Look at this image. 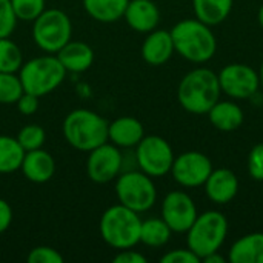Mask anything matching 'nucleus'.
I'll use <instances>...</instances> for the list:
<instances>
[{
    "label": "nucleus",
    "mask_w": 263,
    "mask_h": 263,
    "mask_svg": "<svg viewBox=\"0 0 263 263\" xmlns=\"http://www.w3.org/2000/svg\"><path fill=\"white\" fill-rule=\"evenodd\" d=\"M222 94L219 77L208 68H196L190 71L179 83L177 99L182 108L191 114H208L219 102Z\"/></svg>",
    "instance_id": "f257e3e1"
},
{
    "label": "nucleus",
    "mask_w": 263,
    "mask_h": 263,
    "mask_svg": "<svg viewBox=\"0 0 263 263\" xmlns=\"http://www.w3.org/2000/svg\"><path fill=\"white\" fill-rule=\"evenodd\" d=\"M176 52L193 63L211 60L217 51L216 35L206 23L199 18H185L170 31Z\"/></svg>",
    "instance_id": "f03ea898"
},
{
    "label": "nucleus",
    "mask_w": 263,
    "mask_h": 263,
    "mask_svg": "<svg viewBox=\"0 0 263 263\" xmlns=\"http://www.w3.org/2000/svg\"><path fill=\"white\" fill-rule=\"evenodd\" d=\"M108 126L109 122L97 112L79 108L65 117L62 131L66 142L72 148L89 153L108 142Z\"/></svg>",
    "instance_id": "7ed1b4c3"
},
{
    "label": "nucleus",
    "mask_w": 263,
    "mask_h": 263,
    "mask_svg": "<svg viewBox=\"0 0 263 263\" xmlns=\"http://www.w3.org/2000/svg\"><path fill=\"white\" fill-rule=\"evenodd\" d=\"M142 219L139 213L122 203L109 206L100 217L99 231L106 245L114 250H128L140 243Z\"/></svg>",
    "instance_id": "20e7f679"
},
{
    "label": "nucleus",
    "mask_w": 263,
    "mask_h": 263,
    "mask_svg": "<svg viewBox=\"0 0 263 263\" xmlns=\"http://www.w3.org/2000/svg\"><path fill=\"white\" fill-rule=\"evenodd\" d=\"M66 69L57 59V55L34 57L22 65L18 77L26 92L37 97H43L57 89L65 80Z\"/></svg>",
    "instance_id": "39448f33"
},
{
    "label": "nucleus",
    "mask_w": 263,
    "mask_h": 263,
    "mask_svg": "<svg viewBox=\"0 0 263 263\" xmlns=\"http://www.w3.org/2000/svg\"><path fill=\"white\" fill-rule=\"evenodd\" d=\"M228 236V220L219 211H206L199 214L191 228L186 231L188 248L196 253L200 260L211 253L220 250Z\"/></svg>",
    "instance_id": "423d86ee"
},
{
    "label": "nucleus",
    "mask_w": 263,
    "mask_h": 263,
    "mask_svg": "<svg viewBox=\"0 0 263 263\" xmlns=\"http://www.w3.org/2000/svg\"><path fill=\"white\" fill-rule=\"evenodd\" d=\"M32 23V40L48 54H57L71 40L72 25L62 9H45Z\"/></svg>",
    "instance_id": "0eeeda50"
},
{
    "label": "nucleus",
    "mask_w": 263,
    "mask_h": 263,
    "mask_svg": "<svg viewBox=\"0 0 263 263\" xmlns=\"http://www.w3.org/2000/svg\"><path fill=\"white\" fill-rule=\"evenodd\" d=\"M116 196L119 203L140 214L154 206L157 200V190L153 177L143 171H126L117 177Z\"/></svg>",
    "instance_id": "6e6552de"
},
{
    "label": "nucleus",
    "mask_w": 263,
    "mask_h": 263,
    "mask_svg": "<svg viewBox=\"0 0 263 263\" xmlns=\"http://www.w3.org/2000/svg\"><path fill=\"white\" fill-rule=\"evenodd\" d=\"M136 162L149 177H163L171 171L174 153L160 136H145L136 146Z\"/></svg>",
    "instance_id": "1a4fd4ad"
},
{
    "label": "nucleus",
    "mask_w": 263,
    "mask_h": 263,
    "mask_svg": "<svg viewBox=\"0 0 263 263\" xmlns=\"http://www.w3.org/2000/svg\"><path fill=\"white\" fill-rule=\"evenodd\" d=\"M222 92L231 99H251L260 88L259 72L245 63H230L217 74Z\"/></svg>",
    "instance_id": "9d476101"
},
{
    "label": "nucleus",
    "mask_w": 263,
    "mask_h": 263,
    "mask_svg": "<svg viewBox=\"0 0 263 263\" xmlns=\"http://www.w3.org/2000/svg\"><path fill=\"white\" fill-rule=\"evenodd\" d=\"M213 171V163L208 156L200 151H186L174 157L171 174L173 179L185 188L203 186Z\"/></svg>",
    "instance_id": "9b49d317"
},
{
    "label": "nucleus",
    "mask_w": 263,
    "mask_h": 263,
    "mask_svg": "<svg viewBox=\"0 0 263 263\" xmlns=\"http://www.w3.org/2000/svg\"><path fill=\"white\" fill-rule=\"evenodd\" d=\"M123 166V156L114 143H103L89 151L86 160L88 177L96 183H108L119 177Z\"/></svg>",
    "instance_id": "f8f14e48"
},
{
    "label": "nucleus",
    "mask_w": 263,
    "mask_h": 263,
    "mask_svg": "<svg viewBox=\"0 0 263 263\" xmlns=\"http://www.w3.org/2000/svg\"><path fill=\"white\" fill-rule=\"evenodd\" d=\"M197 216L194 200L183 191H171L162 202V219L173 233H186Z\"/></svg>",
    "instance_id": "ddd939ff"
},
{
    "label": "nucleus",
    "mask_w": 263,
    "mask_h": 263,
    "mask_svg": "<svg viewBox=\"0 0 263 263\" xmlns=\"http://www.w3.org/2000/svg\"><path fill=\"white\" fill-rule=\"evenodd\" d=\"M205 193L213 203L227 205L239 193V179L228 168L213 170L206 182L203 183Z\"/></svg>",
    "instance_id": "4468645a"
},
{
    "label": "nucleus",
    "mask_w": 263,
    "mask_h": 263,
    "mask_svg": "<svg viewBox=\"0 0 263 263\" xmlns=\"http://www.w3.org/2000/svg\"><path fill=\"white\" fill-rule=\"evenodd\" d=\"M123 18L131 29L148 34L157 28L160 11L153 0H129Z\"/></svg>",
    "instance_id": "2eb2a0df"
},
{
    "label": "nucleus",
    "mask_w": 263,
    "mask_h": 263,
    "mask_svg": "<svg viewBox=\"0 0 263 263\" xmlns=\"http://www.w3.org/2000/svg\"><path fill=\"white\" fill-rule=\"evenodd\" d=\"M174 43L170 31L154 29L148 32L146 39L142 43V57L146 63L153 66H160L166 63L174 54Z\"/></svg>",
    "instance_id": "dca6fc26"
},
{
    "label": "nucleus",
    "mask_w": 263,
    "mask_h": 263,
    "mask_svg": "<svg viewBox=\"0 0 263 263\" xmlns=\"http://www.w3.org/2000/svg\"><path fill=\"white\" fill-rule=\"evenodd\" d=\"M145 137V128L140 120L123 116L112 120L108 126V142L119 148H133Z\"/></svg>",
    "instance_id": "f3484780"
},
{
    "label": "nucleus",
    "mask_w": 263,
    "mask_h": 263,
    "mask_svg": "<svg viewBox=\"0 0 263 263\" xmlns=\"http://www.w3.org/2000/svg\"><path fill=\"white\" fill-rule=\"evenodd\" d=\"M20 170L29 182L45 183L52 179L55 173V162L48 151L39 148L25 153Z\"/></svg>",
    "instance_id": "a211bd4d"
},
{
    "label": "nucleus",
    "mask_w": 263,
    "mask_h": 263,
    "mask_svg": "<svg viewBox=\"0 0 263 263\" xmlns=\"http://www.w3.org/2000/svg\"><path fill=\"white\" fill-rule=\"evenodd\" d=\"M55 55L66 72H83L89 69L94 62L92 48L80 40H69Z\"/></svg>",
    "instance_id": "6ab92c4d"
},
{
    "label": "nucleus",
    "mask_w": 263,
    "mask_h": 263,
    "mask_svg": "<svg viewBox=\"0 0 263 263\" xmlns=\"http://www.w3.org/2000/svg\"><path fill=\"white\" fill-rule=\"evenodd\" d=\"M208 119L216 129L223 133H233L239 129L243 123V109L234 102L219 100L208 111Z\"/></svg>",
    "instance_id": "aec40b11"
},
{
    "label": "nucleus",
    "mask_w": 263,
    "mask_h": 263,
    "mask_svg": "<svg viewBox=\"0 0 263 263\" xmlns=\"http://www.w3.org/2000/svg\"><path fill=\"white\" fill-rule=\"evenodd\" d=\"M231 263H263V233H251L230 248Z\"/></svg>",
    "instance_id": "412c9836"
},
{
    "label": "nucleus",
    "mask_w": 263,
    "mask_h": 263,
    "mask_svg": "<svg viewBox=\"0 0 263 263\" xmlns=\"http://www.w3.org/2000/svg\"><path fill=\"white\" fill-rule=\"evenodd\" d=\"M233 5L234 0H193L196 18L208 26H216L225 22L231 14Z\"/></svg>",
    "instance_id": "4be33fe9"
},
{
    "label": "nucleus",
    "mask_w": 263,
    "mask_h": 263,
    "mask_svg": "<svg viewBox=\"0 0 263 263\" xmlns=\"http://www.w3.org/2000/svg\"><path fill=\"white\" fill-rule=\"evenodd\" d=\"M129 0H83V8L97 22L114 23L125 14Z\"/></svg>",
    "instance_id": "5701e85b"
},
{
    "label": "nucleus",
    "mask_w": 263,
    "mask_h": 263,
    "mask_svg": "<svg viewBox=\"0 0 263 263\" xmlns=\"http://www.w3.org/2000/svg\"><path fill=\"white\" fill-rule=\"evenodd\" d=\"M25 149L15 137L0 136V174H9L20 170Z\"/></svg>",
    "instance_id": "b1692460"
},
{
    "label": "nucleus",
    "mask_w": 263,
    "mask_h": 263,
    "mask_svg": "<svg viewBox=\"0 0 263 263\" xmlns=\"http://www.w3.org/2000/svg\"><path fill=\"white\" fill-rule=\"evenodd\" d=\"M171 228L166 225L163 219H148L142 220L140 227V243L151 247V248H160L166 245L171 239Z\"/></svg>",
    "instance_id": "393cba45"
},
{
    "label": "nucleus",
    "mask_w": 263,
    "mask_h": 263,
    "mask_svg": "<svg viewBox=\"0 0 263 263\" xmlns=\"http://www.w3.org/2000/svg\"><path fill=\"white\" fill-rule=\"evenodd\" d=\"M22 65L23 55L20 48L9 37L0 39V72H17Z\"/></svg>",
    "instance_id": "a878e982"
},
{
    "label": "nucleus",
    "mask_w": 263,
    "mask_h": 263,
    "mask_svg": "<svg viewBox=\"0 0 263 263\" xmlns=\"http://www.w3.org/2000/svg\"><path fill=\"white\" fill-rule=\"evenodd\" d=\"M23 85L15 72H0V103L12 105L23 94Z\"/></svg>",
    "instance_id": "bb28decb"
},
{
    "label": "nucleus",
    "mask_w": 263,
    "mask_h": 263,
    "mask_svg": "<svg viewBox=\"0 0 263 263\" xmlns=\"http://www.w3.org/2000/svg\"><path fill=\"white\" fill-rule=\"evenodd\" d=\"M18 143L22 145V148L26 151H32V149H39L43 146L45 143V139H46V134H45V129L40 126V125H26L23 126L17 137Z\"/></svg>",
    "instance_id": "cd10ccee"
},
{
    "label": "nucleus",
    "mask_w": 263,
    "mask_h": 263,
    "mask_svg": "<svg viewBox=\"0 0 263 263\" xmlns=\"http://www.w3.org/2000/svg\"><path fill=\"white\" fill-rule=\"evenodd\" d=\"M17 20L34 22L45 11V0H11Z\"/></svg>",
    "instance_id": "c85d7f7f"
},
{
    "label": "nucleus",
    "mask_w": 263,
    "mask_h": 263,
    "mask_svg": "<svg viewBox=\"0 0 263 263\" xmlns=\"http://www.w3.org/2000/svg\"><path fill=\"white\" fill-rule=\"evenodd\" d=\"M17 25V17L11 0H0V39L9 37Z\"/></svg>",
    "instance_id": "c756f323"
},
{
    "label": "nucleus",
    "mask_w": 263,
    "mask_h": 263,
    "mask_svg": "<svg viewBox=\"0 0 263 263\" xmlns=\"http://www.w3.org/2000/svg\"><path fill=\"white\" fill-rule=\"evenodd\" d=\"M29 263H63V256L51 247H35L28 254Z\"/></svg>",
    "instance_id": "7c9ffc66"
},
{
    "label": "nucleus",
    "mask_w": 263,
    "mask_h": 263,
    "mask_svg": "<svg viewBox=\"0 0 263 263\" xmlns=\"http://www.w3.org/2000/svg\"><path fill=\"white\" fill-rule=\"evenodd\" d=\"M248 173L251 179L263 182V143L251 148L248 154Z\"/></svg>",
    "instance_id": "2f4dec72"
},
{
    "label": "nucleus",
    "mask_w": 263,
    "mask_h": 263,
    "mask_svg": "<svg viewBox=\"0 0 263 263\" xmlns=\"http://www.w3.org/2000/svg\"><path fill=\"white\" fill-rule=\"evenodd\" d=\"M162 263H200V257L193 253L190 248H180V250H173L162 256Z\"/></svg>",
    "instance_id": "473e14b6"
},
{
    "label": "nucleus",
    "mask_w": 263,
    "mask_h": 263,
    "mask_svg": "<svg viewBox=\"0 0 263 263\" xmlns=\"http://www.w3.org/2000/svg\"><path fill=\"white\" fill-rule=\"evenodd\" d=\"M39 99L37 96L31 94V92H26L23 91V94L18 97V100L15 102L17 105V109L20 114L23 116H32L37 109H39Z\"/></svg>",
    "instance_id": "72a5a7b5"
},
{
    "label": "nucleus",
    "mask_w": 263,
    "mask_h": 263,
    "mask_svg": "<svg viewBox=\"0 0 263 263\" xmlns=\"http://www.w3.org/2000/svg\"><path fill=\"white\" fill-rule=\"evenodd\" d=\"M112 260L114 263H146V257L137 251H133V248H128V250H120Z\"/></svg>",
    "instance_id": "f704fd0d"
},
{
    "label": "nucleus",
    "mask_w": 263,
    "mask_h": 263,
    "mask_svg": "<svg viewBox=\"0 0 263 263\" xmlns=\"http://www.w3.org/2000/svg\"><path fill=\"white\" fill-rule=\"evenodd\" d=\"M12 223V208L11 205L0 199V234H3Z\"/></svg>",
    "instance_id": "c9c22d12"
},
{
    "label": "nucleus",
    "mask_w": 263,
    "mask_h": 263,
    "mask_svg": "<svg viewBox=\"0 0 263 263\" xmlns=\"http://www.w3.org/2000/svg\"><path fill=\"white\" fill-rule=\"evenodd\" d=\"M202 262H206V263H225V257H222V256L219 254V251H216V253H211V254H208L206 257H203V259H202Z\"/></svg>",
    "instance_id": "e433bc0d"
},
{
    "label": "nucleus",
    "mask_w": 263,
    "mask_h": 263,
    "mask_svg": "<svg viewBox=\"0 0 263 263\" xmlns=\"http://www.w3.org/2000/svg\"><path fill=\"white\" fill-rule=\"evenodd\" d=\"M257 18H259V23H260V26H262V29H263V5L260 6V9H259Z\"/></svg>",
    "instance_id": "4c0bfd02"
},
{
    "label": "nucleus",
    "mask_w": 263,
    "mask_h": 263,
    "mask_svg": "<svg viewBox=\"0 0 263 263\" xmlns=\"http://www.w3.org/2000/svg\"><path fill=\"white\" fill-rule=\"evenodd\" d=\"M259 79H260V86L263 88V62L260 65V69H259Z\"/></svg>",
    "instance_id": "58836bf2"
}]
</instances>
